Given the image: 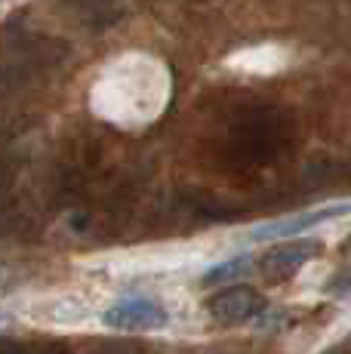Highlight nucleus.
I'll return each mask as SVG.
<instances>
[{
  "label": "nucleus",
  "instance_id": "obj_4",
  "mask_svg": "<svg viewBox=\"0 0 351 354\" xmlns=\"http://www.w3.org/2000/svg\"><path fill=\"white\" fill-rule=\"evenodd\" d=\"M351 213V203H330V207H317V209H308V213H299V216H287V219H278V222H268V225H259L249 231V241H283V237H296L302 231L321 225V222H330V219H339V216H348Z\"/></svg>",
  "mask_w": 351,
  "mask_h": 354
},
{
  "label": "nucleus",
  "instance_id": "obj_3",
  "mask_svg": "<svg viewBox=\"0 0 351 354\" xmlns=\"http://www.w3.org/2000/svg\"><path fill=\"white\" fill-rule=\"evenodd\" d=\"M25 317L37 324H53V326H77L93 315L90 302L80 299L77 292H44L28 302H22Z\"/></svg>",
  "mask_w": 351,
  "mask_h": 354
},
{
  "label": "nucleus",
  "instance_id": "obj_7",
  "mask_svg": "<svg viewBox=\"0 0 351 354\" xmlns=\"http://www.w3.org/2000/svg\"><path fill=\"white\" fill-rule=\"evenodd\" d=\"M253 265L249 256H234V259H225V262L213 265L210 271L204 274V287H216V283H225V281H234V277L247 274V268Z\"/></svg>",
  "mask_w": 351,
  "mask_h": 354
},
{
  "label": "nucleus",
  "instance_id": "obj_2",
  "mask_svg": "<svg viewBox=\"0 0 351 354\" xmlns=\"http://www.w3.org/2000/svg\"><path fill=\"white\" fill-rule=\"evenodd\" d=\"M102 324L108 330H124V333H160L170 326V311L158 299L130 296L114 302L111 308H105Z\"/></svg>",
  "mask_w": 351,
  "mask_h": 354
},
{
  "label": "nucleus",
  "instance_id": "obj_8",
  "mask_svg": "<svg viewBox=\"0 0 351 354\" xmlns=\"http://www.w3.org/2000/svg\"><path fill=\"white\" fill-rule=\"evenodd\" d=\"M327 292H330V296H351V265H348V268H342L339 274L330 281Z\"/></svg>",
  "mask_w": 351,
  "mask_h": 354
},
{
  "label": "nucleus",
  "instance_id": "obj_5",
  "mask_svg": "<svg viewBox=\"0 0 351 354\" xmlns=\"http://www.w3.org/2000/svg\"><path fill=\"white\" fill-rule=\"evenodd\" d=\"M321 250H323V243L314 241V237H296V241H290V243L272 247L259 259V265L268 277H287V274H293V271H299L305 262H312L314 256H321Z\"/></svg>",
  "mask_w": 351,
  "mask_h": 354
},
{
  "label": "nucleus",
  "instance_id": "obj_6",
  "mask_svg": "<svg viewBox=\"0 0 351 354\" xmlns=\"http://www.w3.org/2000/svg\"><path fill=\"white\" fill-rule=\"evenodd\" d=\"M262 308H265L262 296L256 290H247V287L222 290L210 299V311H213V317H219V321H247V317L259 315Z\"/></svg>",
  "mask_w": 351,
  "mask_h": 354
},
{
  "label": "nucleus",
  "instance_id": "obj_1",
  "mask_svg": "<svg viewBox=\"0 0 351 354\" xmlns=\"http://www.w3.org/2000/svg\"><path fill=\"white\" fill-rule=\"evenodd\" d=\"M130 62L133 59H120L93 93L96 111L120 127L148 124L158 118L167 102L164 68L154 59H139V65Z\"/></svg>",
  "mask_w": 351,
  "mask_h": 354
}]
</instances>
